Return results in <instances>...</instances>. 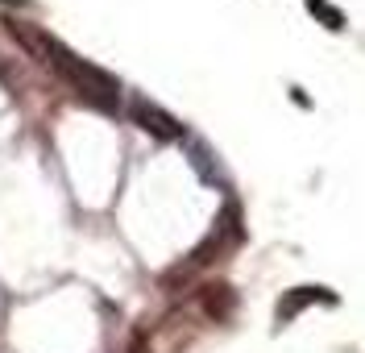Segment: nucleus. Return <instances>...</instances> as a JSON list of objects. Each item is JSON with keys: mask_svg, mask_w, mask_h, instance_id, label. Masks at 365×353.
Segmentation results:
<instances>
[{"mask_svg": "<svg viewBox=\"0 0 365 353\" xmlns=\"http://www.w3.org/2000/svg\"><path fill=\"white\" fill-rule=\"evenodd\" d=\"M232 304H237V295H232V287H225V282H216V287H204V307L212 320H225L228 312H232Z\"/></svg>", "mask_w": 365, "mask_h": 353, "instance_id": "obj_5", "label": "nucleus"}, {"mask_svg": "<svg viewBox=\"0 0 365 353\" xmlns=\"http://www.w3.org/2000/svg\"><path fill=\"white\" fill-rule=\"evenodd\" d=\"M307 13H312L324 29H332V34H341V29H344V13H341V9H332L328 0H307Z\"/></svg>", "mask_w": 365, "mask_h": 353, "instance_id": "obj_6", "label": "nucleus"}, {"mask_svg": "<svg viewBox=\"0 0 365 353\" xmlns=\"http://www.w3.org/2000/svg\"><path fill=\"white\" fill-rule=\"evenodd\" d=\"M291 100H295V104H303V108H312V100L303 96V88H291Z\"/></svg>", "mask_w": 365, "mask_h": 353, "instance_id": "obj_7", "label": "nucleus"}, {"mask_svg": "<svg viewBox=\"0 0 365 353\" xmlns=\"http://www.w3.org/2000/svg\"><path fill=\"white\" fill-rule=\"evenodd\" d=\"M9 34H13L34 58L50 63L63 79H71L75 92L83 96L88 104L104 108V113H116V108H120V83H116L108 71H100V67H91L88 58H79L67 42H58L54 34H46V29H38V25H29V21H9Z\"/></svg>", "mask_w": 365, "mask_h": 353, "instance_id": "obj_1", "label": "nucleus"}, {"mask_svg": "<svg viewBox=\"0 0 365 353\" xmlns=\"http://www.w3.org/2000/svg\"><path fill=\"white\" fill-rule=\"evenodd\" d=\"M187 154H191V166L204 175L207 183H216V188H225V170L212 163V150L207 145H200V141H187Z\"/></svg>", "mask_w": 365, "mask_h": 353, "instance_id": "obj_4", "label": "nucleus"}, {"mask_svg": "<svg viewBox=\"0 0 365 353\" xmlns=\"http://www.w3.org/2000/svg\"><path fill=\"white\" fill-rule=\"evenodd\" d=\"M125 113H129V121L133 125H141L150 138H158V141H175V138H182V125L166 108H158L154 100H145V96H129L125 100Z\"/></svg>", "mask_w": 365, "mask_h": 353, "instance_id": "obj_2", "label": "nucleus"}, {"mask_svg": "<svg viewBox=\"0 0 365 353\" xmlns=\"http://www.w3.org/2000/svg\"><path fill=\"white\" fill-rule=\"evenodd\" d=\"M312 304H336V291H328V287H291L282 295V304H278V324L295 320V312H303Z\"/></svg>", "mask_w": 365, "mask_h": 353, "instance_id": "obj_3", "label": "nucleus"}]
</instances>
